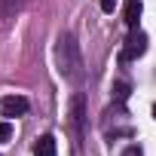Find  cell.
I'll list each match as a JSON object with an SVG mask.
<instances>
[{"instance_id": "cell-1", "label": "cell", "mask_w": 156, "mask_h": 156, "mask_svg": "<svg viewBox=\"0 0 156 156\" xmlns=\"http://www.w3.org/2000/svg\"><path fill=\"white\" fill-rule=\"evenodd\" d=\"M55 58H58V73L67 83H80L83 80V55H80V43L73 40V34H61L58 46H55Z\"/></svg>"}, {"instance_id": "cell-2", "label": "cell", "mask_w": 156, "mask_h": 156, "mask_svg": "<svg viewBox=\"0 0 156 156\" xmlns=\"http://www.w3.org/2000/svg\"><path fill=\"white\" fill-rule=\"evenodd\" d=\"M67 126H70V132H73L76 147H80V144H83V129H86V98H83V92H73V95H70Z\"/></svg>"}, {"instance_id": "cell-3", "label": "cell", "mask_w": 156, "mask_h": 156, "mask_svg": "<svg viewBox=\"0 0 156 156\" xmlns=\"http://www.w3.org/2000/svg\"><path fill=\"white\" fill-rule=\"evenodd\" d=\"M144 52H147V34L138 31V28H132V34L126 37V46H122L119 58H122V61H135V58H141Z\"/></svg>"}, {"instance_id": "cell-4", "label": "cell", "mask_w": 156, "mask_h": 156, "mask_svg": "<svg viewBox=\"0 0 156 156\" xmlns=\"http://www.w3.org/2000/svg\"><path fill=\"white\" fill-rule=\"evenodd\" d=\"M0 110H3V116H25L28 113V98H22V95H3V98H0Z\"/></svg>"}, {"instance_id": "cell-5", "label": "cell", "mask_w": 156, "mask_h": 156, "mask_svg": "<svg viewBox=\"0 0 156 156\" xmlns=\"http://www.w3.org/2000/svg\"><path fill=\"white\" fill-rule=\"evenodd\" d=\"M141 12H144L141 0H129V3H126V25H129V28H138V22H141Z\"/></svg>"}, {"instance_id": "cell-6", "label": "cell", "mask_w": 156, "mask_h": 156, "mask_svg": "<svg viewBox=\"0 0 156 156\" xmlns=\"http://www.w3.org/2000/svg\"><path fill=\"white\" fill-rule=\"evenodd\" d=\"M28 6V0H0V19H9Z\"/></svg>"}, {"instance_id": "cell-7", "label": "cell", "mask_w": 156, "mask_h": 156, "mask_svg": "<svg viewBox=\"0 0 156 156\" xmlns=\"http://www.w3.org/2000/svg\"><path fill=\"white\" fill-rule=\"evenodd\" d=\"M34 156H55V138L52 135H43L34 144Z\"/></svg>"}, {"instance_id": "cell-8", "label": "cell", "mask_w": 156, "mask_h": 156, "mask_svg": "<svg viewBox=\"0 0 156 156\" xmlns=\"http://www.w3.org/2000/svg\"><path fill=\"white\" fill-rule=\"evenodd\" d=\"M113 98H116V101H126V98H129V83H126V80L113 83Z\"/></svg>"}, {"instance_id": "cell-9", "label": "cell", "mask_w": 156, "mask_h": 156, "mask_svg": "<svg viewBox=\"0 0 156 156\" xmlns=\"http://www.w3.org/2000/svg\"><path fill=\"white\" fill-rule=\"evenodd\" d=\"M12 138V126L9 122H0V141H9Z\"/></svg>"}, {"instance_id": "cell-10", "label": "cell", "mask_w": 156, "mask_h": 156, "mask_svg": "<svg viewBox=\"0 0 156 156\" xmlns=\"http://www.w3.org/2000/svg\"><path fill=\"white\" fill-rule=\"evenodd\" d=\"M116 3H119V0H101V9H104V12H113Z\"/></svg>"}, {"instance_id": "cell-11", "label": "cell", "mask_w": 156, "mask_h": 156, "mask_svg": "<svg viewBox=\"0 0 156 156\" xmlns=\"http://www.w3.org/2000/svg\"><path fill=\"white\" fill-rule=\"evenodd\" d=\"M122 156H144V153H141V147H138V144H132V147H126V153H122Z\"/></svg>"}, {"instance_id": "cell-12", "label": "cell", "mask_w": 156, "mask_h": 156, "mask_svg": "<svg viewBox=\"0 0 156 156\" xmlns=\"http://www.w3.org/2000/svg\"><path fill=\"white\" fill-rule=\"evenodd\" d=\"M153 116H156V104H153Z\"/></svg>"}]
</instances>
